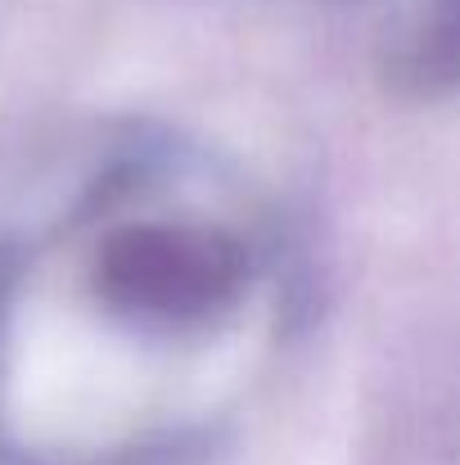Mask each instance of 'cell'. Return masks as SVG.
I'll use <instances>...</instances> for the list:
<instances>
[{"label":"cell","mask_w":460,"mask_h":465,"mask_svg":"<svg viewBox=\"0 0 460 465\" xmlns=\"http://www.w3.org/2000/svg\"><path fill=\"white\" fill-rule=\"evenodd\" d=\"M406 82L416 91H456L460 86V0H434L420 27L402 45Z\"/></svg>","instance_id":"cell-2"},{"label":"cell","mask_w":460,"mask_h":465,"mask_svg":"<svg viewBox=\"0 0 460 465\" xmlns=\"http://www.w3.org/2000/svg\"><path fill=\"white\" fill-rule=\"evenodd\" d=\"M289 217L235 158L118 132L0 240V465H194L280 380Z\"/></svg>","instance_id":"cell-1"}]
</instances>
